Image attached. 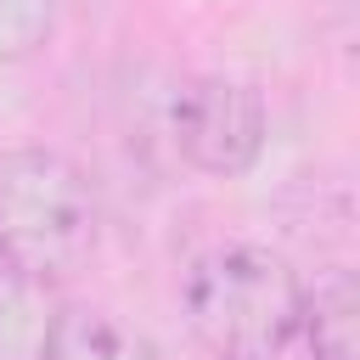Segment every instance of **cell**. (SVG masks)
Listing matches in <instances>:
<instances>
[{"label": "cell", "instance_id": "1", "mask_svg": "<svg viewBox=\"0 0 360 360\" xmlns=\"http://www.w3.org/2000/svg\"><path fill=\"white\" fill-rule=\"evenodd\" d=\"M101 236V202L90 174L51 146L0 152V270L34 281H68L84 270Z\"/></svg>", "mask_w": 360, "mask_h": 360}, {"label": "cell", "instance_id": "2", "mask_svg": "<svg viewBox=\"0 0 360 360\" xmlns=\"http://www.w3.org/2000/svg\"><path fill=\"white\" fill-rule=\"evenodd\" d=\"M304 281L270 248L231 242L191 264L186 326L214 360H276L298 332Z\"/></svg>", "mask_w": 360, "mask_h": 360}, {"label": "cell", "instance_id": "3", "mask_svg": "<svg viewBox=\"0 0 360 360\" xmlns=\"http://www.w3.org/2000/svg\"><path fill=\"white\" fill-rule=\"evenodd\" d=\"M169 129L191 169L231 180V174H248L264 152V101L242 79L202 73L174 96Z\"/></svg>", "mask_w": 360, "mask_h": 360}, {"label": "cell", "instance_id": "4", "mask_svg": "<svg viewBox=\"0 0 360 360\" xmlns=\"http://www.w3.org/2000/svg\"><path fill=\"white\" fill-rule=\"evenodd\" d=\"M39 360H163V354H158V343L146 332H135L112 309L62 304Z\"/></svg>", "mask_w": 360, "mask_h": 360}, {"label": "cell", "instance_id": "5", "mask_svg": "<svg viewBox=\"0 0 360 360\" xmlns=\"http://www.w3.org/2000/svg\"><path fill=\"white\" fill-rule=\"evenodd\" d=\"M298 332L309 338L315 360H360V287L349 270H332L315 287H304Z\"/></svg>", "mask_w": 360, "mask_h": 360}, {"label": "cell", "instance_id": "6", "mask_svg": "<svg viewBox=\"0 0 360 360\" xmlns=\"http://www.w3.org/2000/svg\"><path fill=\"white\" fill-rule=\"evenodd\" d=\"M56 287L0 270V360H39L56 326Z\"/></svg>", "mask_w": 360, "mask_h": 360}, {"label": "cell", "instance_id": "7", "mask_svg": "<svg viewBox=\"0 0 360 360\" xmlns=\"http://www.w3.org/2000/svg\"><path fill=\"white\" fill-rule=\"evenodd\" d=\"M56 28V0H0V62L34 56Z\"/></svg>", "mask_w": 360, "mask_h": 360}]
</instances>
